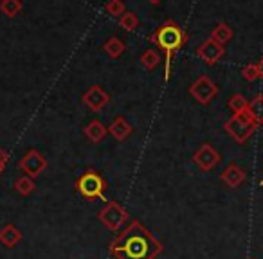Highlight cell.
<instances>
[{"mask_svg": "<svg viewBox=\"0 0 263 259\" xmlns=\"http://www.w3.org/2000/svg\"><path fill=\"white\" fill-rule=\"evenodd\" d=\"M159 63H161V54H159L155 49H148V51H144L143 56H141V65L148 70H154Z\"/></svg>", "mask_w": 263, "mask_h": 259, "instance_id": "d6986e66", "label": "cell"}, {"mask_svg": "<svg viewBox=\"0 0 263 259\" xmlns=\"http://www.w3.org/2000/svg\"><path fill=\"white\" fill-rule=\"evenodd\" d=\"M4 171V164H0V173Z\"/></svg>", "mask_w": 263, "mask_h": 259, "instance_id": "83f0119b", "label": "cell"}, {"mask_svg": "<svg viewBox=\"0 0 263 259\" xmlns=\"http://www.w3.org/2000/svg\"><path fill=\"white\" fill-rule=\"evenodd\" d=\"M152 42L159 45L162 51L166 52V74L164 77L170 79V70H172V56L175 51H179L186 42V33L177 26L175 22H166L161 26L154 34H152Z\"/></svg>", "mask_w": 263, "mask_h": 259, "instance_id": "7a4b0ae2", "label": "cell"}, {"mask_svg": "<svg viewBox=\"0 0 263 259\" xmlns=\"http://www.w3.org/2000/svg\"><path fill=\"white\" fill-rule=\"evenodd\" d=\"M249 113L251 117L254 119V123L258 124H263V94H258L249 101V106H247Z\"/></svg>", "mask_w": 263, "mask_h": 259, "instance_id": "2e32d148", "label": "cell"}, {"mask_svg": "<svg viewBox=\"0 0 263 259\" xmlns=\"http://www.w3.org/2000/svg\"><path fill=\"white\" fill-rule=\"evenodd\" d=\"M106 133H108V128H106L105 124L98 119L90 121V123L85 126V135H87V139L92 141V143H99V141H103L106 137Z\"/></svg>", "mask_w": 263, "mask_h": 259, "instance_id": "5bb4252c", "label": "cell"}, {"mask_svg": "<svg viewBox=\"0 0 263 259\" xmlns=\"http://www.w3.org/2000/svg\"><path fill=\"white\" fill-rule=\"evenodd\" d=\"M211 38L216 42V44H220V45H226L227 42L233 38V29H231L229 26H227L226 22H220L218 26L213 29V33H211Z\"/></svg>", "mask_w": 263, "mask_h": 259, "instance_id": "e0dca14e", "label": "cell"}, {"mask_svg": "<svg viewBox=\"0 0 263 259\" xmlns=\"http://www.w3.org/2000/svg\"><path fill=\"white\" fill-rule=\"evenodd\" d=\"M190 94L195 101L205 106L218 95V87H216V83L209 76H200L191 83Z\"/></svg>", "mask_w": 263, "mask_h": 259, "instance_id": "5b68a950", "label": "cell"}, {"mask_svg": "<svg viewBox=\"0 0 263 259\" xmlns=\"http://www.w3.org/2000/svg\"><path fill=\"white\" fill-rule=\"evenodd\" d=\"M223 54H226L223 45L216 44L213 38H208V40H205L204 44L197 49V56L204 63H208V65H215V63H218L220 59L223 58Z\"/></svg>", "mask_w": 263, "mask_h": 259, "instance_id": "9c48e42d", "label": "cell"}, {"mask_svg": "<svg viewBox=\"0 0 263 259\" xmlns=\"http://www.w3.org/2000/svg\"><path fill=\"white\" fill-rule=\"evenodd\" d=\"M124 49H126L124 42L121 40V38H117V36L108 38V40L105 42V45H103V51H105L106 54H108L110 58H114V59L119 58V56L124 52Z\"/></svg>", "mask_w": 263, "mask_h": 259, "instance_id": "9a60e30c", "label": "cell"}, {"mask_svg": "<svg viewBox=\"0 0 263 259\" xmlns=\"http://www.w3.org/2000/svg\"><path fill=\"white\" fill-rule=\"evenodd\" d=\"M256 128H258V124L254 123V119L251 117L249 110H245V112H241V113H234V115L223 124V130H226L238 144L247 143L252 133H254Z\"/></svg>", "mask_w": 263, "mask_h": 259, "instance_id": "3957f363", "label": "cell"}, {"mask_svg": "<svg viewBox=\"0 0 263 259\" xmlns=\"http://www.w3.org/2000/svg\"><path fill=\"white\" fill-rule=\"evenodd\" d=\"M193 162L202 169V171H211L218 166L220 162V153L211 146V144H202L193 155Z\"/></svg>", "mask_w": 263, "mask_h": 259, "instance_id": "ba28073f", "label": "cell"}, {"mask_svg": "<svg viewBox=\"0 0 263 259\" xmlns=\"http://www.w3.org/2000/svg\"><path fill=\"white\" fill-rule=\"evenodd\" d=\"M241 76H243L245 81H256L259 79V70H258V65L256 63H249L241 69Z\"/></svg>", "mask_w": 263, "mask_h": 259, "instance_id": "cb8c5ba5", "label": "cell"}, {"mask_svg": "<svg viewBox=\"0 0 263 259\" xmlns=\"http://www.w3.org/2000/svg\"><path fill=\"white\" fill-rule=\"evenodd\" d=\"M8 161H9V155L6 153L4 150H2V148H0V164H8Z\"/></svg>", "mask_w": 263, "mask_h": 259, "instance_id": "d4e9b609", "label": "cell"}, {"mask_svg": "<svg viewBox=\"0 0 263 259\" xmlns=\"http://www.w3.org/2000/svg\"><path fill=\"white\" fill-rule=\"evenodd\" d=\"M0 11L8 18H13L22 11V0H0Z\"/></svg>", "mask_w": 263, "mask_h": 259, "instance_id": "ac0fdd59", "label": "cell"}, {"mask_svg": "<svg viewBox=\"0 0 263 259\" xmlns=\"http://www.w3.org/2000/svg\"><path fill=\"white\" fill-rule=\"evenodd\" d=\"M18 166L27 176H31V178H36V176L42 175V173L45 171V168H47V158H45L40 151L31 150V151H27L22 158H20Z\"/></svg>", "mask_w": 263, "mask_h": 259, "instance_id": "52a82bcc", "label": "cell"}, {"mask_svg": "<svg viewBox=\"0 0 263 259\" xmlns=\"http://www.w3.org/2000/svg\"><path fill=\"white\" fill-rule=\"evenodd\" d=\"M76 187L81 196L88 198V200H94V198H103V194L106 191V182L99 173L90 169V171H87L85 175H81L78 178Z\"/></svg>", "mask_w": 263, "mask_h": 259, "instance_id": "277c9868", "label": "cell"}, {"mask_svg": "<svg viewBox=\"0 0 263 259\" xmlns=\"http://www.w3.org/2000/svg\"><path fill=\"white\" fill-rule=\"evenodd\" d=\"M34 180L31 178V176H27V175H22L18 180L15 182V189L18 191L22 196H27V194H31L34 191Z\"/></svg>", "mask_w": 263, "mask_h": 259, "instance_id": "44dd1931", "label": "cell"}, {"mask_svg": "<svg viewBox=\"0 0 263 259\" xmlns=\"http://www.w3.org/2000/svg\"><path fill=\"white\" fill-rule=\"evenodd\" d=\"M252 259H254V257H252Z\"/></svg>", "mask_w": 263, "mask_h": 259, "instance_id": "f546056e", "label": "cell"}, {"mask_svg": "<svg viewBox=\"0 0 263 259\" xmlns=\"http://www.w3.org/2000/svg\"><path fill=\"white\" fill-rule=\"evenodd\" d=\"M81 101H83L85 105H87L88 108L92 110V112H99V110H103L106 105H108L110 95L106 94V92L103 90L101 87L94 85V87H90L87 92H85L83 97H81Z\"/></svg>", "mask_w": 263, "mask_h": 259, "instance_id": "30bf717a", "label": "cell"}, {"mask_svg": "<svg viewBox=\"0 0 263 259\" xmlns=\"http://www.w3.org/2000/svg\"><path fill=\"white\" fill-rule=\"evenodd\" d=\"M256 65H258V70H259V79H263V56H261V59L256 63Z\"/></svg>", "mask_w": 263, "mask_h": 259, "instance_id": "484cf974", "label": "cell"}, {"mask_svg": "<svg viewBox=\"0 0 263 259\" xmlns=\"http://www.w3.org/2000/svg\"><path fill=\"white\" fill-rule=\"evenodd\" d=\"M148 2H152V4H159L161 0H148Z\"/></svg>", "mask_w": 263, "mask_h": 259, "instance_id": "4316f807", "label": "cell"}, {"mask_svg": "<svg viewBox=\"0 0 263 259\" xmlns=\"http://www.w3.org/2000/svg\"><path fill=\"white\" fill-rule=\"evenodd\" d=\"M98 218H99V222L106 227V229L112 230V232H116V230H119L121 227L126 223L128 212L124 211L117 202H108V204L101 209V212H99Z\"/></svg>", "mask_w": 263, "mask_h": 259, "instance_id": "8992f818", "label": "cell"}, {"mask_svg": "<svg viewBox=\"0 0 263 259\" xmlns=\"http://www.w3.org/2000/svg\"><path fill=\"white\" fill-rule=\"evenodd\" d=\"M261 186H263V180H261Z\"/></svg>", "mask_w": 263, "mask_h": 259, "instance_id": "f1b7e54d", "label": "cell"}, {"mask_svg": "<svg viewBox=\"0 0 263 259\" xmlns=\"http://www.w3.org/2000/svg\"><path fill=\"white\" fill-rule=\"evenodd\" d=\"M105 9L110 16H121L124 13V2L123 0H108Z\"/></svg>", "mask_w": 263, "mask_h": 259, "instance_id": "603a6c76", "label": "cell"}, {"mask_svg": "<svg viewBox=\"0 0 263 259\" xmlns=\"http://www.w3.org/2000/svg\"><path fill=\"white\" fill-rule=\"evenodd\" d=\"M161 250L162 245L139 222H132L110 245V252L117 259H155Z\"/></svg>", "mask_w": 263, "mask_h": 259, "instance_id": "6da1fadb", "label": "cell"}, {"mask_svg": "<svg viewBox=\"0 0 263 259\" xmlns=\"http://www.w3.org/2000/svg\"><path fill=\"white\" fill-rule=\"evenodd\" d=\"M108 133L117 141H124L126 137H130L132 133V126L124 117H116L112 121V124L108 126Z\"/></svg>", "mask_w": 263, "mask_h": 259, "instance_id": "7c38bea8", "label": "cell"}, {"mask_svg": "<svg viewBox=\"0 0 263 259\" xmlns=\"http://www.w3.org/2000/svg\"><path fill=\"white\" fill-rule=\"evenodd\" d=\"M245 171L240 168L238 164H229L226 169L222 171V175H220V180H222L223 184H226L229 189H236V187H240L241 184L245 182Z\"/></svg>", "mask_w": 263, "mask_h": 259, "instance_id": "8fae6325", "label": "cell"}, {"mask_svg": "<svg viewBox=\"0 0 263 259\" xmlns=\"http://www.w3.org/2000/svg\"><path fill=\"white\" fill-rule=\"evenodd\" d=\"M119 26L124 31H136L137 26H139V18H137V15L134 11H124L119 16Z\"/></svg>", "mask_w": 263, "mask_h": 259, "instance_id": "ffe728a7", "label": "cell"}, {"mask_svg": "<svg viewBox=\"0 0 263 259\" xmlns=\"http://www.w3.org/2000/svg\"><path fill=\"white\" fill-rule=\"evenodd\" d=\"M227 106L233 110V113H241L247 110L249 101L241 94H234V95H231V99L227 101Z\"/></svg>", "mask_w": 263, "mask_h": 259, "instance_id": "7402d4cb", "label": "cell"}, {"mask_svg": "<svg viewBox=\"0 0 263 259\" xmlns=\"http://www.w3.org/2000/svg\"><path fill=\"white\" fill-rule=\"evenodd\" d=\"M22 241V232L15 225H4L0 229V243L4 247L11 248Z\"/></svg>", "mask_w": 263, "mask_h": 259, "instance_id": "4fadbf2b", "label": "cell"}]
</instances>
